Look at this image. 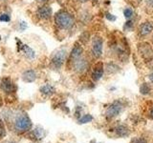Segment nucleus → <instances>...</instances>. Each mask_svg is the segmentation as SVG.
I'll return each mask as SVG.
<instances>
[{
    "instance_id": "f3484780",
    "label": "nucleus",
    "mask_w": 153,
    "mask_h": 143,
    "mask_svg": "<svg viewBox=\"0 0 153 143\" xmlns=\"http://www.w3.org/2000/svg\"><path fill=\"white\" fill-rule=\"evenodd\" d=\"M93 120V116H91V114H84L83 116H81L79 119V122L80 124H85V123H88V122H91Z\"/></svg>"
},
{
    "instance_id": "9d476101",
    "label": "nucleus",
    "mask_w": 153,
    "mask_h": 143,
    "mask_svg": "<svg viewBox=\"0 0 153 143\" xmlns=\"http://www.w3.org/2000/svg\"><path fill=\"white\" fill-rule=\"evenodd\" d=\"M22 79L27 83H32L36 79V73L33 69L27 70L22 74Z\"/></svg>"
},
{
    "instance_id": "412c9836",
    "label": "nucleus",
    "mask_w": 153,
    "mask_h": 143,
    "mask_svg": "<svg viewBox=\"0 0 153 143\" xmlns=\"http://www.w3.org/2000/svg\"><path fill=\"white\" fill-rule=\"evenodd\" d=\"M130 143H147L143 138H134Z\"/></svg>"
},
{
    "instance_id": "0eeeda50",
    "label": "nucleus",
    "mask_w": 153,
    "mask_h": 143,
    "mask_svg": "<svg viewBox=\"0 0 153 143\" xmlns=\"http://www.w3.org/2000/svg\"><path fill=\"white\" fill-rule=\"evenodd\" d=\"M1 90L6 94H13L16 92V86L10 77H4L1 80Z\"/></svg>"
},
{
    "instance_id": "393cba45",
    "label": "nucleus",
    "mask_w": 153,
    "mask_h": 143,
    "mask_svg": "<svg viewBox=\"0 0 153 143\" xmlns=\"http://www.w3.org/2000/svg\"><path fill=\"white\" fill-rule=\"evenodd\" d=\"M150 116L151 118H153V107L151 108V111H150Z\"/></svg>"
},
{
    "instance_id": "f8f14e48",
    "label": "nucleus",
    "mask_w": 153,
    "mask_h": 143,
    "mask_svg": "<svg viewBox=\"0 0 153 143\" xmlns=\"http://www.w3.org/2000/svg\"><path fill=\"white\" fill-rule=\"evenodd\" d=\"M103 74V66L102 63H99L95 66V69L93 70V73H92V77L94 80H99L102 78V76Z\"/></svg>"
},
{
    "instance_id": "9b49d317",
    "label": "nucleus",
    "mask_w": 153,
    "mask_h": 143,
    "mask_svg": "<svg viewBox=\"0 0 153 143\" xmlns=\"http://www.w3.org/2000/svg\"><path fill=\"white\" fill-rule=\"evenodd\" d=\"M30 133L32 136V138H33L35 140H40L45 136L44 130H43V129L41 127H39V126L32 129V130L30 131Z\"/></svg>"
},
{
    "instance_id": "dca6fc26",
    "label": "nucleus",
    "mask_w": 153,
    "mask_h": 143,
    "mask_svg": "<svg viewBox=\"0 0 153 143\" xmlns=\"http://www.w3.org/2000/svg\"><path fill=\"white\" fill-rule=\"evenodd\" d=\"M116 133H117V135L119 136H126L128 135V129L126 127V126H123V125H121V126H118L116 128Z\"/></svg>"
},
{
    "instance_id": "a211bd4d",
    "label": "nucleus",
    "mask_w": 153,
    "mask_h": 143,
    "mask_svg": "<svg viewBox=\"0 0 153 143\" xmlns=\"http://www.w3.org/2000/svg\"><path fill=\"white\" fill-rule=\"evenodd\" d=\"M140 91H141V93H142L143 94H148V92L150 91V89H149V87H148V85H147L146 83H143V84L141 86Z\"/></svg>"
},
{
    "instance_id": "39448f33",
    "label": "nucleus",
    "mask_w": 153,
    "mask_h": 143,
    "mask_svg": "<svg viewBox=\"0 0 153 143\" xmlns=\"http://www.w3.org/2000/svg\"><path fill=\"white\" fill-rule=\"evenodd\" d=\"M102 45H103V41L102 39V37L95 36L93 41H92V52H93L94 56L100 57V55H102Z\"/></svg>"
},
{
    "instance_id": "ddd939ff",
    "label": "nucleus",
    "mask_w": 153,
    "mask_h": 143,
    "mask_svg": "<svg viewBox=\"0 0 153 143\" xmlns=\"http://www.w3.org/2000/svg\"><path fill=\"white\" fill-rule=\"evenodd\" d=\"M87 68V62L85 59H78L74 62V69L79 72V73H82Z\"/></svg>"
},
{
    "instance_id": "a878e982",
    "label": "nucleus",
    "mask_w": 153,
    "mask_h": 143,
    "mask_svg": "<svg viewBox=\"0 0 153 143\" xmlns=\"http://www.w3.org/2000/svg\"><path fill=\"white\" fill-rule=\"evenodd\" d=\"M79 1H80V2H86V1H88V0H79Z\"/></svg>"
},
{
    "instance_id": "5701e85b",
    "label": "nucleus",
    "mask_w": 153,
    "mask_h": 143,
    "mask_svg": "<svg viewBox=\"0 0 153 143\" xmlns=\"http://www.w3.org/2000/svg\"><path fill=\"white\" fill-rule=\"evenodd\" d=\"M19 26H20V31H24L27 28V24H26V22L22 21V22H20V24H19Z\"/></svg>"
},
{
    "instance_id": "b1692460",
    "label": "nucleus",
    "mask_w": 153,
    "mask_h": 143,
    "mask_svg": "<svg viewBox=\"0 0 153 143\" xmlns=\"http://www.w3.org/2000/svg\"><path fill=\"white\" fill-rule=\"evenodd\" d=\"M149 80H150L151 82L153 83V73H152V74H151L149 75Z\"/></svg>"
},
{
    "instance_id": "f03ea898",
    "label": "nucleus",
    "mask_w": 153,
    "mask_h": 143,
    "mask_svg": "<svg viewBox=\"0 0 153 143\" xmlns=\"http://www.w3.org/2000/svg\"><path fill=\"white\" fill-rule=\"evenodd\" d=\"M55 22L61 30H70L74 26V17L65 11H59L55 15Z\"/></svg>"
},
{
    "instance_id": "423d86ee",
    "label": "nucleus",
    "mask_w": 153,
    "mask_h": 143,
    "mask_svg": "<svg viewBox=\"0 0 153 143\" xmlns=\"http://www.w3.org/2000/svg\"><path fill=\"white\" fill-rule=\"evenodd\" d=\"M122 109H123L122 104L118 101H115L114 103L110 105L108 109L106 110V116L109 118H113L115 116H117L118 114L122 112Z\"/></svg>"
},
{
    "instance_id": "1a4fd4ad",
    "label": "nucleus",
    "mask_w": 153,
    "mask_h": 143,
    "mask_svg": "<svg viewBox=\"0 0 153 143\" xmlns=\"http://www.w3.org/2000/svg\"><path fill=\"white\" fill-rule=\"evenodd\" d=\"M82 52H83V49L82 47L79 44H76L73 48V50L71 52V55H70V59L75 62L76 60L79 59L81 55H82Z\"/></svg>"
},
{
    "instance_id": "4468645a",
    "label": "nucleus",
    "mask_w": 153,
    "mask_h": 143,
    "mask_svg": "<svg viewBox=\"0 0 153 143\" xmlns=\"http://www.w3.org/2000/svg\"><path fill=\"white\" fill-rule=\"evenodd\" d=\"M153 31V24L151 22H145L140 26L141 35H147Z\"/></svg>"
},
{
    "instance_id": "bb28decb",
    "label": "nucleus",
    "mask_w": 153,
    "mask_h": 143,
    "mask_svg": "<svg viewBox=\"0 0 153 143\" xmlns=\"http://www.w3.org/2000/svg\"><path fill=\"white\" fill-rule=\"evenodd\" d=\"M38 1H40V2H45V1H47V0H38Z\"/></svg>"
},
{
    "instance_id": "6e6552de",
    "label": "nucleus",
    "mask_w": 153,
    "mask_h": 143,
    "mask_svg": "<svg viewBox=\"0 0 153 143\" xmlns=\"http://www.w3.org/2000/svg\"><path fill=\"white\" fill-rule=\"evenodd\" d=\"M36 15L40 19H49L52 15V8L50 6H42L37 10Z\"/></svg>"
},
{
    "instance_id": "20e7f679",
    "label": "nucleus",
    "mask_w": 153,
    "mask_h": 143,
    "mask_svg": "<svg viewBox=\"0 0 153 143\" xmlns=\"http://www.w3.org/2000/svg\"><path fill=\"white\" fill-rule=\"evenodd\" d=\"M16 42H17V52H22V54L24 55V56H25L26 58L29 60L35 59L36 52L30 46L24 44V43H22L19 39H16Z\"/></svg>"
},
{
    "instance_id": "aec40b11",
    "label": "nucleus",
    "mask_w": 153,
    "mask_h": 143,
    "mask_svg": "<svg viewBox=\"0 0 153 143\" xmlns=\"http://www.w3.org/2000/svg\"><path fill=\"white\" fill-rule=\"evenodd\" d=\"M10 20H11V17H10L9 14L2 13L1 15H0V21L1 22H9Z\"/></svg>"
},
{
    "instance_id": "2eb2a0df",
    "label": "nucleus",
    "mask_w": 153,
    "mask_h": 143,
    "mask_svg": "<svg viewBox=\"0 0 153 143\" xmlns=\"http://www.w3.org/2000/svg\"><path fill=\"white\" fill-rule=\"evenodd\" d=\"M39 91L42 94L46 95V97H50V95H52L55 93L56 90L54 86H52L51 84H45V85H43L42 87H40Z\"/></svg>"
},
{
    "instance_id": "7ed1b4c3",
    "label": "nucleus",
    "mask_w": 153,
    "mask_h": 143,
    "mask_svg": "<svg viewBox=\"0 0 153 143\" xmlns=\"http://www.w3.org/2000/svg\"><path fill=\"white\" fill-rule=\"evenodd\" d=\"M66 51L64 49H60L55 52L51 59V66L54 69H60L64 64L66 59Z\"/></svg>"
},
{
    "instance_id": "f257e3e1",
    "label": "nucleus",
    "mask_w": 153,
    "mask_h": 143,
    "mask_svg": "<svg viewBox=\"0 0 153 143\" xmlns=\"http://www.w3.org/2000/svg\"><path fill=\"white\" fill-rule=\"evenodd\" d=\"M13 130L18 133H28L32 130L33 124L30 117L25 113H19L16 114L13 121Z\"/></svg>"
},
{
    "instance_id": "4be33fe9",
    "label": "nucleus",
    "mask_w": 153,
    "mask_h": 143,
    "mask_svg": "<svg viewBox=\"0 0 153 143\" xmlns=\"http://www.w3.org/2000/svg\"><path fill=\"white\" fill-rule=\"evenodd\" d=\"M105 16H106V18L108 19V20H110V21H115V20H116V16H115V15H113V14H110V13H106V15H105Z\"/></svg>"
},
{
    "instance_id": "6ab92c4d",
    "label": "nucleus",
    "mask_w": 153,
    "mask_h": 143,
    "mask_svg": "<svg viewBox=\"0 0 153 143\" xmlns=\"http://www.w3.org/2000/svg\"><path fill=\"white\" fill-rule=\"evenodd\" d=\"M123 14L127 19H130L132 17V15H133V12H132V10L130 8H126L123 11Z\"/></svg>"
}]
</instances>
